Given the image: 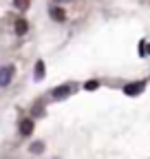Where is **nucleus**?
<instances>
[{"label":"nucleus","mask_w":150,"mask_h":159,"mask_svg":"<svg viewBox=\"0 0 150 159\" xmlns=\"http://www.w3.org/2000/svg\"><path fill=\"white\" fill-rule=\"evenodd\" d=\"M13 75H15V69L13 66H2L0 69V86H9L13 82Z\"/></svg>","instance_id":"1"},{"label":"nucleus","mask_w":150,"mask_h":159,"mask_svg":"<svg viewBox=\"0 0 150 159\" xmlns=\"http://www.w3.org/2000/svg\"><path fill=\"white\" fill-rule=\"evenodd\" d=\"M73 91H75V84H64V86L53 89V93H51V95H53L55 99H64V97H66V95H71Z\"/></svg>","instance_id":"2"},{"label":"nucleus","mask_w":150,"mask_h":159,"mask_svg":"<svg viewBox=\"0 0 150 159\" xmlns=\"http://www.w3.org/2000/svg\"><path fill=\"white\" fill-rule=\"evenodd\" d=\"M49 13H51V18L55 20V22H64V20H66V11L62 7H51Z\"/></svg>","instance_id":"3"},{"label":"nucleus","mask_w":150,"mask_h":159,"mask_svg":"<svg viewBox=\"0 0 150 159\" xmlns=\"http://www.w3.org/2000/svg\"><path fill=\"white\" fill-rule=\"evenodd\" d=\"M20 133L24 135V137H29L31 133H33V119H22V122H20Z\"/></svg>","instance_id":"4"},{"label":"nucleus","mask_w":150,"mask_h":159,"mask_svg":"<svg viewBox=\"0 0 150 159\" xmlns=\"http://www.w3.org/2000/svg\"><path fill=\"white\" fill-rule=\"evenodd\" d=\"M27 31H29L27 20H24V18H15V33H18V35H24Z\"/></svg>","instance_id":"5"},{"label":"nucleus","mask_w":150,"mask_h":159,"mask_svg":"<svg viewBox=\"0 0 150 159\" xmlns=\"http://www.w3.org/2000/svg\"><path fill=\"white\" fill-rule=\"evenodd\" d=\"M141 89H143V82H137V84H133V86H126V93H128V95H137Z\"/></svg>","instance_id":"6"},{"label":"nucleus","mask_w":150,"mask_h":159,"mask_svg":"<svg viewBox=\"0 0 150 159\" xmlns=\"http://www.w3.org/2000/svg\"><path fill=\"white\" fill-rule=\"evenodd\" d=\"M42 75H44V64L38 62V64H35V77H42Z\"/></svg>","instance_id":"7"},{"label":"nucleus","mask_w":150,"mask_h":159,"mask_svg":"<svg viewBox=\"0 0 150 159\" xmlns=\"http://www.w3.org/2000/svg\"><path fill=\"white\" fill-rule=\"evenodd\" d=\"M15 7H18V9H22V11H27V7H29V0H15Z\"/></svg>","instance_id":"8"},{"label":"nucleus","mask_w":150,"mask_h":159,"mask_svg":"<svg viewBox=\"0 0 150 159\" xmlns=\"http://www.w3.org/2000/svg\"><path fill=\"white\" fill-rule=\"evenodd\" d=\"M42 150H44V146H42L40 142H35V144L31 146V152H42Z\"/></svg>","instance_id":"9"},{"label":"nucleus","mask_w":150,"mask_h":159,"mask_svg":"<svg viewBox=\"0 0 150 159\" xmlns=\"http://www.w3.org/2000/svg\"><path fill=\"white\" fill-rule=\"evenodd\" d=\"M55 2H71V0H55Z\"/></svg>","instance_id":"10"}]
</instances>
